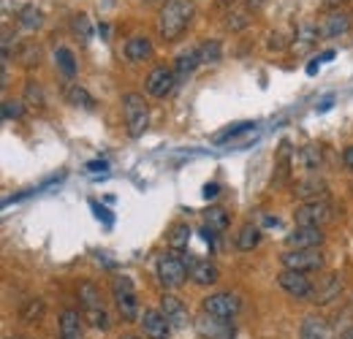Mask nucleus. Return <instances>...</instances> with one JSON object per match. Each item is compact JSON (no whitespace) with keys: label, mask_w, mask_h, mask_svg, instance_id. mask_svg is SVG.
<instances>
[{"label":"nucleus","mask_w":353,"mask_h":339,"mask_svg":"<svg viewBox=\"0 0 353 339\" xmlns=\"http://www.w3.org/2000/svg\"><path fill=\"white\" fill-rule=\"evenodd\" d=\"M340 294H343V277H340L337 271H329V274H323V277L312 285L310 301L318 304V307H323V304H332L334 298H340Z\"/></svg>","instance_id":"obj_8"},{"label":"nucleus","mask_w":353,"mask_h":339,"mask_svg":"<svg viewBox=\"0 0 353 339\" xmlns=\"http://www.w3.org/2000/svg\"><path fill=\"white\" fill-rule=\"evenodd\" d=\"M190 242V225L188 223H174L169 228V247L172 250H185Z\"/></svg>","instance_id":"obj_29"},{"label":"nucleus","mask_w":353,"mask_h":339,"mask_svg":"<svg viewBox=\"0 0 353 339\" xmlns=\"http://www.w3.org/2000/svg\"><path fill=\"white\" fill-rule=\"evenodd\" d=\"M332 57H334V52H332V49H329V52H323V54H321V57H318V60H321V63H329V60H332Z\"/></svg>","instance_id":"obj_48"},{"label":"nucleus","mask_w":353,"mask_h":339,"mask_svg":"<svg viewBox=\"0 0 353 339\" xmlns=\"http://www.w3.org/2000/svg\"><path fill=\"white\" fill-rule=\"evenodd\" d=\"M90 323L95 326V329H101V331H109V315L103 312V309H92V312H88Z\"/></svg>","instance_id":"obj_38"},{"label":"nucleus","mask_w":353,"mask_h":339,"mask_svg":"<svg viewBox=\"0 0 353 339\" xmlns=\"http://www.w3.org/2000/svg\"><path fill=\"white\" fill-rule=\"evenodd\" d=\"M269 39H272V41H269L272 49H283V46H285V41H283V36H280V33H272Z\"/></svg>","instance_id":"obj_44"},{"label":"nucleus","mask_w":353,"mask_h":339,"mask_svg":"<svg viewBox=\"0 0 353 339\" xmlns=\"http://www.w3.org/2000/svg\"><path fill=\"white\" fill-rule=\"evenodd\" d=\"M17 60L25 65V68H36L41 63V49L36 46V41H25L17 49Z\"/></svg>","instance_id":"obj_28"},{"label":"nucleus","mask_w":353,"mask_h":339,"mask_svg":"<svg viewBox=\"0 0 353 339\" xmlns=\"http://www.w3.org/2000/svg\"><path fill=\"white\" fill-rule=\"evenodd\" d=\"M245 3H248V6H250V8H256V6H261V3H264V0H245Z\"/></svg>","instance_id":"obj_50"},{"label":"nucleus","mask_w":353,"mask_h":339,"mask_svg":"<svg viewBox=\"0 0 353 339\" xmlns=\"http://www.w3.org/2000/svg\"><path fill=\"white\" fill-rule=\"evenodd\" d=\"M299 339H332L329 331V323L318 315H307L302 320V329H299Z\"/></svg>","instance_id":"obj_21"},{"label":"nucleus","mask_w":353,"mask_h":339,"mask_svg":"<svg viewBox=\"0 0 353 339\" xmlns=\"http://www.w3.org/2000/svg\"><path fill=\"white\" fill-rule=\"evenodd\" d=\"M161 312H163V318L172 323V329H185L188 323H190V315H188V307L174 296V294H163L161 296V307H158Z\"/></svg>","instance_id":"obj_13"},{"label":"nucleus","mask_w":353,"mask_h":339,"mask_svg":"<svg viewBox=\"0 0 353 339\" xmlns=\"http://www.w3.org/2000/svg\"><path fill=\"white\" fill-rule=\"evenodd\" d=\"M60 339H82V315H79V309H63V315H60Z\"/></svg>","instance_id":"obj_20"},{"label":"nucleus","mask_w":353,"mask_h":339,"mask_svg":"<svg viewBox=\"0 0 353 339\" xmlns=\"http://www.w3.org/2000/svg\"><path fill=\"white\" fill-rule=\"evenodd\" d=\"M204 225L212 228L215 234H221V231L228 228V212L221 209V207H210V209L204 212Z\"/></svg>","instance_id":"obj_31"},{"label":"nucleus","mask_w":353,"mask_h":339,"mask_svg":"<svg viewBox=\"0 0 353 339\" xmlns=\"http://www.w3.org/2000/svg\"><path fill=\"white\" fill-rule=\"evenodd\" d=\"M318 36H321V28L318 25H299L296 28V39H294V49L296 52H305L307 46L318 41Z\"/></svg>","instance_id":"obj_27"},{"label":"nucleus","mask_w":353,"mask_h":339,"mask_svg":"<svg viewBox=\"0 0 353 339\" xmlns=\"http://www.w3.org/2000/svg\"><path fill=\"white\" fill-rule=\"evenodd\" d=\"M323 231L321 228H310V225H296L291 234H285V245L288 250H318L323 245Z\"/></svg>","instance_id":"obj_9"},{"label":"nucleus","mask_w":353,"mask_h":339,"mask_svg":"<svg viewBox=\"0 0 353 339\" xmlns=\"http://www.w3.org/2000/svg\"><path fill=\"white\" fill-rule=\"evenodd\" d=\"M120 339H139V337H133V334H125V337H120Z\"/></svg>","instance_id":"obj_51"},{"label":"nucleus","mask_w":353,"mask_h":339,"mask_svg":"<svg viewBox=\"0 0 353 339\" xmlns=\"http://www.w3.org/2000/svg\"><path fill=\"white\" fill-rule=\"evenodd\" d=\"M277 285L294 298H310V294H312V282L305 277V271L283 269V271L277 274Z\"/></svg>","instance_id":"obj_12"},{"label":"nucleus","mask_w":353,"mask_h":339,"mask_svg":"<svg viewBox=\"0 0 353 339\" xmlns=\"http://www.w3.org/2000/svg\"><path fill=\"white\" fill-rule=\"evenodd\" d=\"M185 260H188V277L193 280V285L207 288V285H215L221 280V271H218L215 263H210V260H193V258H185Z\"/></svg>","instance_id":"obj_15"},{"label":"nucleus","mask_w":353,"mask_h":339,"mask_svg":"<svg viewBox=\"0 0 353 339\" xmlns=\"http://www.w3.org/2000/svg\"><path fill=\"white\" fill-rule=\"evenodd\" d=\"M201 65V57H199V49L190 46V49H182L179 54L174 57V76H176V85L179 82H188L193 76V71Z\"/></svg>","instance_id":"obj_16"},{"label":"nucleus","mask_w":353,"mask_h":339,"mask_svg":"<svg viewBox=\"0 0 353 339\" xmlns=\"http://www.w3.org/2000/svg\"><path fill=\"white\" fill-rule=\"evenodd\" d=\"M259 242H261V228L253 225V223H245V225L239 228L236 239H234L236 250H242V253H250L253 247H259Z\"/></svg>","instance_id":"obj_22"},{"label":"nucleus","mask_w":353,"mask_h":339,"mask_svg":"<svg viewBox=\"0 0 353 339\" xmlns=\"http://www.w3.org/2000/svg\"><path fill=\"white\" fill-rule=\"evenodd\" d=\"M17 22H19L25 30H39V28L44 25V14H41V8H36L33 3H28V6L19 8Z\"/></svg>","instance_id":"obj_24"},{"label":"nucleus","mask_w":353,"mask_h":339,"mask_svg":"<svg viewBox=\"0 0 353 339\" xmlns=\"http://www.w3.org/2000/svg\"><path fill=\"white\" fill-rule=\"evenodd\" d=\"M139 323H141V331L147 339H169V334H172V323L163 318L161 309H152V307L144 309L139 315Z\"/></svg>","instance_id":"obj_11"},{"label":"nucleus","mask_w":353,"mask_h":339,"mask_svg":"<svg viewBox=\"0 0 353 339\" xmlns=\"http://www.w3.org/2000/svg\"><path fill=\"white\" fill-rule=\"evenodd\" d=\"M318 63H321V60L315 57V60H312V63L307 65V74H310V76H312V74H318Z\"/></svg>","instance_id":"obj_47"},{"label":"nucleus","mask_w":353,"mask_h":339,"mask_svg":"<svg viewBox=\"0 0 353 339\" xmlns=\"http://www.w3.org/2000/svg\"><path fill=\"white\" fill-rule=\"evenodd\" d=\"M8 339H11V337H8Z\"/></svg>","instance_id":"obj_52"},{"label":"nucleus","mask_w":353,"mask_h":339,"mask_svg":"<svg viewBox=\"0 0 353 339\" xmlns=\"http://www.w3.org/2000/svg\"><path fill=\"white\" fill-rule=\"evenodd\" d=\"M71 30H74V36H77L82 43L92 41V25H90L88 14H74V19H71Z\"/></svg>","instance_id":"obj_32"},{"label":"nucleus","mask_w":353,"mask_h":339,"mask_svg":"<svg viewBox=\"0 0 353 339\" xmlns=\"http://www.w3.org/2000/svg\"><path fill=\"white\" fill-rule=\"evenodd\" d=\"M123 52H125V57H128L131 63H141V60L152 57V41H150L147 36L136 33V36H131V39L125 41V46H123Z\"/></svg>","instance_id":"obj_19"},{"label":"nucleus","mask_w":353,"mask_h":339,"mask_svg":"<svg viewBox=\"0 0 353 339\" xmlns=\"http://www.w3.org/2000/svg\"><path fill=\"white\" fill-rule=\"evenodd\" d=\"M343 3H348V0H323L326 8H337V6H343Z\"/></svg>","instance_id":"obj_46"},{"label":"nucleus","mask_w":353,"mask_h":339,"mask_svg":"<svg viewBox=\"0 0 353 339\" xmlns=\"http://www.w3.org/2000/svg\"><path fill=\"white\" fill-rule=\"evenodd\" d=\"M90 207H92V209H95V214H98V217H101V220H103V223H106V225H112V214L106 212V209H103V207H98V201H90Z\"/></svg>","instance_id":"obj_41"},{"label":"nucleus","mask_w":353,"mask_h":339,"mask_svg":"<svg viewBox=\"0 0 353 339\" xmlns=\"http://www.w3.org/2000/svg\"><path fill=\"white\" fill-rule=\"evenodd\" d=\"M0 114H3L6 123H8V120H19V117L25 114V101H19V98H6V101L0 103Z\"/></svg>","instance_id":"obj_34"},{"label":"nucleus","mask_w":353,"mask_h":339,"mask_svg":"<svg viewBox=\"0 0 353 339\" xmlns=\"http://www.w3.org/2000/svg\"><path fill=\"white\" fill-rule=\"evenodd\" d=\"M147 92L152 98H166L172 90L176 87V76H174V68H166V65H155L150 74H147Z\"/></svg>","instance_id":"obj_10"},{"label":"nucleus","mask_w":353,"mask_h":339,"mask_svg":"<svg viewBox=\"0 0 353 339\" xmlns=\"http://www.w3.org/2000/svg\"><path fill=\"white\" fill-rule=\"evenodd\" d=\"M112 298H114V307L117 312L123 315V320H139V298H136V288H133V280L125 274H117L112 280Z\"/></svg>","instance_id":"obj_3"},{"label":"nucleus","mask_w":353,"mask_h":339,"mask_svg":"<svg viewBox=\"0 0 353 339\" xmlns=\"http://www.w3.org/2000/svg\"><path fill=\"white\" fill-rule=\"evenodd\" d=\"M323 193H326V182L318 179L315 174L299 179V182L294 185V196L302 198V201H318V198H323Z\"/></svg>","instance_id":"obj_18"},{"label":"nucleus","mask_w":353,"mask_h":339,"mask_svg":"<svg viewBox=\"0 0 353 339\" xmlns=\"http://www.w3.org/2000/svg\"><path fill=\"white\" fill-rule=\"evenodd\" d=\"M196 331L204 339H234V329L228 320H221V318H212L207 312H201V318L196 320Z\"/></svg>","instance_id":"obj_14"},{"label":"nucleus","mask_w":353,"mask_h":339,"mask_svg":"<svg viewBox=\"0 0 353 339\" xmlns=\"http://www.w3.org/2000/svg\"><path fill=\"white\" fill-rule=\"evenodd\" d=\"M155 274H158V282L172 291V288H179L185 280H188V260L179 258L176 253H163L155 263Z\"/></svg>","instance_id":"obj_4"},{"label":"nucleus","mask_w":353,"mask_h":339,"mask_svg":"<svg viewBox=\"0 0 353 339\" xmlns=\"http://www.w3.org/2000/svg\"><path fill=\"white\" fill-rule=\"evenodd\" d=\"M340 339H353V326H351V329H345V331L340 334Z\"/></svg>","instance_id":"obj_49"},{"label":"nucleus","mask_w":353,"mask_h":339,"mask_svg":"<svg viewBox=\"0 0 353 339\" xmlns=\"http://www.w3.org/2000/svg\"><path fill=\"white\" fill-rule=\"evenodd\" d=\"M54 65H57V71H60L68 82L77 76V57H74V52H71L68 46H57V49H54Z\"/></svg>","instance_id":"obj_23"},{"label":"nucleus","mask_w":353,"mask_h":339,"mask_svg":"<svg viewBox=\"0 0 353 339\" xmlns=\"http://www.w3.org/2000/svg\"><path fill=\"white\" fill-rule=\"evenodd\" d=\"M123 114H125L128 136H131V138L144 136V130L150 127V109H147L144 95H139V92H125V95H123Z\"/></svg>","instance_id":"obj_2"},{"label":"nucleus","mask_w":353,"mask_h":339,"mask_svg":"<svg viewBox=\"0 0 353 339\" xmlns=\"http://www.w3.org/2000/svg\"><path fill=\"white\" fill-rule=\"evenodd\" d=\"M242 309V301L236 294L231 291H223V294H210V296L201 301V312L212 315V318H221V320H231L236 318Z\"/></svg>","instance_id":"obj_5"},{"label":"nucleus","mask_w":353,"mask_h":339,"mask_svg":"<svg viewBox=\"0 0 353 339\" xmlns=\"http://www.w3.org/2000/svg\"><path fill=\"white\" fill-rule=\"evenodd\" d=\"M65 101L74 103V106H82V109H92L95 106L92 95L82 85H77V82H71V85L65 87Z\"/></svg>","instance_id":"obj_26"},{"label":"nucleus","mask_w":353,"mask_h":339,"mask_svg":"<svg viewBox=\"0 0 353 339\" xmlns=\"http://www.w3.org/2000/svg\"><path fill=\"white\" fill-rule=\"evenodd\" d=\"M318 28H321V36H326V39H337V36L348 33V28H351V17H348L345 11H332L329 17H323V22H321Z\"/></svg>","instance_id":"obj_17"},{"label":"nucleus","mask_w":353,"mask_h":339,"mask_svg":"<svg viewBox=\"0 0 353 339\" xmlns=\"http://www.w3.org/2000/svg\"><path fill=\"white\" fill-rule=\"evenodd\" d=\"M199 57L204 65H218L221 63V41H204L199 46Z\"/></svg>","instance_id":"obj_33"},{"label":"nucleus","mask_w":353,"mask_h":339,"mask_svg":"<svg viewBox=\"0 0 353 339\" xmlns=\"http://www.w3.org/2000/svg\"><path fill=\"white\" fill-rule=\"evenodd\" d=\"M332 217H334V209H332V204H329L326 198L305 201V204L296 207V212H294L296 225H310V228H321V225H326Z\"/></svg>","instance_id":"obj_6"},{"label":"nucleus","mask_w":353,"mask_h":339,"mask_svg":"<svg viewBox=\"0 0 353 339\" xmlns=\"http://www.w3.org/2000/svg\"><path fill=\"white\" fill-rule=\"evenodd\" d=\"M332 103H334V98L329 95V98H326V101H323V103L318 106V112H329V109H332Z\"/></svg>","instance_id":"obj_45"},{"label":"nucleus","mask_w":353,"mask_h":339,"mask_svg":"<svg viewBox=\"0 0 353 339\" xmlns=\"http://www.w3.org/2000/svg\"><path fill=\"white\" fill-rule=\"evenodd\" d=\"M25 103H28V106H33V109H44V103H46L44 90H41L39 82H33V79L25 85Z\"/></svg>","instance_id":"obj_35"},{"label":"nucleus","mask_w":353,"mask_h":339,"mask_svg":"<svg viewBox=\"0 0 353 339\" xmlns=\"http://www.w3.org/2000/svg\"><path fill=\"white\" fill-rule=\"evenodd\" d=\"M280 263L283 269H291V271H321L323 269V255L318 250H285L280 255Z\"/></svg>","instance_id":"obj_7"},{"label":"nucleus","mask_w":353,"mask_h":339,"mask_svg":"<svg viewBox=\"0 0 353 339\" xmlns=\"http://www.w3.org/2000/svg\"><path fill=\"white\" fill-rule=\"evenodd\" d=\"M294 163H299L302 169H307V171L321 169V152H318V147H302V150L294 155Z\"/></svg>","instance_id":"obj_30"},{"label":"nucleus","mask_w":353,"mask_h":339,"mask_svg":"<svg viewBox=\"0 0 353 339\" xmlns=\"http://www.w3.org/2000/svg\"><path fill=\"white\" fill-rule=\"evenodd\" d=\"M248 22H250V17H248L245 11H234V14H228V22H225V25H228L231 30H239V28H245Z\"/></svg>","instance_id":"obj_39"},{"label":"nucleus","mask_w":353,"mask_h":339,"mask_svg":"<svg viewBox=\"0 0 353 339\" xmlns=\"http://www.w3.org/2000/svg\"><path fill=\"white\" fill-rule=\"evenodd\" d=\"M106 169H109V163H106V161H90V163H88V171H90V174H98V171L103 174Z\"/></svg>","instance_id":"obj_42"},{"label":"nucleus","mask_w":353,"mask_h":339,"mask_svg":"<svg viewBox=\"0 0 353 339\" xmlns=\"http://www.w3.org/2000/svg\"><path fill=\"white\" fill-rule=\"evenodd\" d=\"M77 294H79V304L85 307V312H92V309H103V307H101V291H98L92 282H82Z\"/></svg>","instance_id":"obj_25"},{"label":"nucleus","mask_w":353,"mask_h":339,"mask_svg":"<svg viewBox=\"0 0 353 339\" xmlns=\"http://www.w3.org/2000/svg\"><path fill=\"white\" fill-rule=\"evenodd\" d=\"M250 127H253V123H239V125L228 127V130H223V133H218V136H215V144H225V141L236 138L239 133H245V130H250Z\"/></svg>","instance_id":"obj_36"},{"label":"nucleus","mask_w":353,"mask_h":339,"mask_svg":"<svg viewBox=\"0 0 353 339\" xmlns=\"http://www.w3.org/2000/svg\"><path fill=\"white\" fill-rule=\"evenodd\" d=\"M193 14L196 8L190 0H166V6L158 14V36L163 41H176L188 30Z\"/></svg>","instance_id":"obj_1"},{"label":"nucleus","mask_w":353,"mask_h":339,"mask_svg":"<svg viewBox=\"0 0 353 339\" xmlns=\"http://www.w3.org/2000/svg\"><path fill=\"white\" fill-rule=\"evenodd\" d=\"M41 309H44L41 298H30V301H28V307L22 309V315H19V318H22L25 323H33V320H36V318L41 315Z\"/></svg>","instance_id":"obj_37"},{"label":"nucleus","mask_w":353,"mask_h":339,"mask_svg":"<svg viewBox=\"0 0 353 339\" xmlns=\"http://www.w3.org/2000/svg\"><path fill=\"white\" fill-rule=\"evenodd\" d=\"M218 196H221V185H218V182L204 185V198H207V201H212V198H218Z\"/></svg>","instance_id":"obj_40"},{"label":"nucleus","mask_w":353,"mask_h":339,"mask_svg":"<svg viewBox=\"0 0 353 339\" xmlns=\"http://www.w3.org/2000/svg\"><path fill=\"white\" fill-rule=\"evenodd\" d=\"M343 161H345V169L353 174V144H351V147H345V152H343Z\"/></svg>","instance_id":"obj_43"}]
</instances>
